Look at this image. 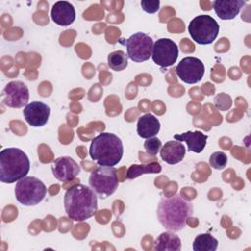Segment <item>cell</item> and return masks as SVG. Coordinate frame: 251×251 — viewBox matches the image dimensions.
<instances>
[{
    "instance_id": "obj_1",
    "label": "cell",
    "mask_w": 251,
    "mask_h": 251,
    "mask_svg": "<svg viewBox=\"0 0 251 251\" xmlns=\"http://www.w3.org/2000/svg\"><path fill=\"white\" fill-rule=\"evenodd\" d=\"M192 214V203L178 193L163 197L157 207V218L160 224L167 230L174 232L183 229Z\"/></svg>"
},
{
    "instance_id": "obj_2",
    "label": "cell",
    "mask_w": 251,
    "mask_h": 251,
    "mask_svg": "<svg viewBox=\"0 0 251 251\" xmlns=\"http://www.w3.org/2000/svg\"><path fill=\"white\" fill-rule=\"evenodd\" d=\"M64 206L71 220L75 222L86 221L97 212V194L90 186L79 183L75 184L66 191Z\"/></svg>"
},
{
    "instance_id": "obj_3",
    "label": "cell",
    "mask_w": 251,
    "mask_h": 251,
    "mask_svg": "<svg viewBox=\"0 0 251 251\" xmlns=\"http://www.w3.org/2000/svg\"><path fill=\"white\" fill-rule=\"evenodd\" d=\"M124 146L120 137L111 132H102L91 140L89 155L101 167H114L122 160Z\"/></svg>"
},
{
    "instance_id": "obj_4",
    "label": "cell",
    "mask_w": 251,
    "mask_h": 251,
    "mask_svg": "<svg viewBox=\"0 0 251 251\" xmlns=\"http://www.w3.org/2000/svg\"><path fill=\"white\" fill-rule=\"evenodd\" d=\"M30 169L27 155L20 148H5L0 152V180L13 183L26 176Z\"/></svg>"
},
{
    "instance_id": "obj_5",
    "label": "cell",
    "mask_w": 251,
    "mask_h": 251,
    "mask_svg": "<svg viewBox=\"0 0 251 251\" xmlns=\"http://www.w3.org/2000/svg\"><path fill=\"white\" fill-rule=\"evenodd\" d=\"M46 191L45 184L35 176H25L15 186L16 199L24 206L39 204L46 196Z\"/></svg>"
},
{
    "instance_id": "obj_6",
    "label": "cell",
    "mask_w": 251,
    "mask_h": 251,
    "mask_svg": "<svg viewBox=\"0 0 251 251\" xmlns=\"http://www.w3.org/2000/svg\"><path fill=\"white\" fill-rule=\"evenodd\" d=\"M89 186L101 199L112 195L119 186L117 170L114 167H101L95 169L89 176Z\"/></svg>"
},
{
    "instance_id": "obj_7",
    "label": "cell",
    "mask_w": 251,
    "mask_h": 251,
    "mask_svg": "<svg viewBox=\"0 0 251 251\" xmlns=\"http://www.w3.org/2000/svg\"><path fill=\"white\" fill-rule=\"evenodd\" d=\"M187 29L193 41L200 45H208L215 41L220 26L217 21L211 16L199 15L191 20Z\"/></svg>"
},
{
    "instance_id": "obj_8",
    "label": "cell",
    "mask_w": 251,
    "mask_h": 251,
    "mask_svg": "<svg viewBox=\"0 0 251 251\" xmlns=\"http://www.w3.org/2000/svg\"><path fill=\"white\" fill-rule=\"evenodd\" d=\"M121 43L126 47L127 57L136 63L147 61L152 55L153 39L144 32H136L127 39H122Z\"/></svg>"
},
{
    "instance_id": "obj_9",
    "label": "cell",
    "mask_w": 251,
    "mask_h": 251,
    "mask_svg": "<svg viewBox=\"0 0 251 251\" xmlns=\"http://www.w3.org/2000/svg\"><path fill=\"white\" fill-rule=\"evenodd\" d=\"M178 57V47L170 38H160L153 44L151 58L153 62L163 68L173 66Z\"/></svg>"
},
{
    "instance_id": "obj_10",
    "label": "cell",
    "mask_w": 251,
    "mask_h": 251,
    "mask_svg": "<svg viewBox=\"0 0 251 251\" xmlns=\"http://www.w3.org/2000/svg\"><path fill=\"white\" fill-rule=\"evenodd\" d=\"M205 73L203 62L195 57L183 58L176 68L177 77L185 83L195 84L199 82Z\"/></svg>"
},
{
    "instance_id": "obj_11",
    "label": "cell",
    "mask_w": 251,
    "mask_h": 251,
    "mask_svg": "<svg viewBox=\"0 0 251 251\" xmlns=\"http://www.w3.org/2000/svg\"><path fill=\"white\" fill-rule=\"evenodd\" d=\"M29 91L27 86L20 80H13L6 84L2 91V102L11 108H22L27 105Z\"/></svg>"
},
{
    "instance_id": "obj_12",
    "label": "cell",
    "mask_w": 251,
    "mask_h": 251,
    "mask_svg": "<svg viewBox=\"0 0 251 251\" xmlns=\"http://www.w3.org/2000/svg\"><path fill=\"white\" fill-rule=\"evenodd\" d=\"M53 176L60 181H68L76 177L80 172L79 165L71 157L63 156L55 159L51 165Z\"/></svg>"
},
{
    "instance_id": "obj_13",
    "label": "cell",
    "mask_w": 251,
    "mask_h": 251,
    "mask_svg": "<svg viewBox=\"0 0 251 251\" xmlns=\"http://www.w3.org/2000/svg\"><path fill=\"white\" fill-rule=\"evenodd\" d=\"M23 114L29 126L39 127L47 124L50 116V107L43 102L33 101L25 107Z\"/></svg>"
},
{
    "instance_id": "obj_14",
    "label": "cell",
    "mask_w": 251,
    "mask_h": 251,
    "mask_svg": "<svg viewBox=\"0 0 251 251\" xmlns=\"http://www.w3.org/2000/svg\"><path fill=\"white\" fill-rule=\"evenodd\" d=\"M51 19L58 25H69L75 20V10L70 2L58 1L52 7Z\"/></svg>"
},
{
    "instance_id": "obj_15",
    "label": "cell",
    "mask_w": 251,
    "mask_h": 251,
    "mask_svg": "<svg viewBox=\"0 0 251 251\" xmlns=\"http://www.w3.org/2000/svg\"><path fill=\"white\" fill-rule=\"evenodd\" d=\"M245 5L242 0H216L213 2V8L216 15L222 20H232Z\"/></svg>"
},
{
    "instance_id": "obj_16",
    "label": "cell",
    "mask_w": 251,
    "mask_h": 251,
    "mask_svg": "<svg viewBox=\"0 0 251 251\" xmlns=\"http://www.w3.org/2000/svg\"><path fill=\"white\" fill-rule=\"evenodd\" d=\"M185 147L179 141H168L160 149L161 159L170 165H176L182 161L185 155Z\"/></svg>"
},
{
    "instance_id": "obj_17",
    "label": "cell",
    "mask_w": 251,
    "mask_h": 251,
    "mask_svg": "<svg viewBox=\"0 0 251 251\" xmlns=\"http://www.w3.org/2000/svg\"><path fill=\"white\" fill-rule=\"evenodd\" d=\"M175 139L176 141H185L187 144L188 151L194 153H200L206 146L208 135L204 134L203 132L196 130V131H186L180 134H175Z\"/></svg>"
},
{
    "instance_id": "obj_18",
    "label": "cell",
    "mask_w": 251,
    "mask_h": 251,
    "mask_svg": "<svg viewBox=\"0 0 251 251\" xmlns=\"http://www.w3.org/2000/svg\"><path fill=\"white\" fill-rule=\"evenodd\" d=\"M161 127L159 120L152 114L148 113L138 118L137 133L141 138H150L157 135Z\"/></svg>"
},
{
    "instance_id": "obj_19",
    "label": "cell",
    "mask_w": 251,
    "mask_h": 251,
    "mask_svg": "<svg viewBox=\"0 0 251 251\" xmlns=\"http://www.w3.org/2000/svg\"><path fill=\"white\" fill-rule=\"evenodd\" d=\"M153 248L156 251H179L181 240L174 231H164L155 239Z\"/></svg>"
},
{
    "instance_id": "obj_20",
    "label": "cell",
    "mask_w": 251,
    "mask_h": 251,
    "mask_svg": "<svg viewBox=\"0 0 251 251\" xmlns=\"http://www.w3.org/2000/svg\"><path fill=\"white\" fill-rule=\"evenodd\" d=\"M162 170L161 165L158 162H153L145 165H131L126 172V178L133 179L144 174H159Z\"/></svg>"
},
{
    "instance_id": "obj_21",
    "label": "cell",
    "mask_w": 251,
    "mask_h": 251,
    "mask_svg": "<svg viewBox=\"0 0 251 251\" xmlns=\"http://www.w3.org/2000/svg\"><path fill=\"white\" fill-rule=\"evenodd\" d=\"M218 239L210 233H201L193 240L194 251H215L218 248Z\"/></svg>"
},
{
    "instance_id": "obj_22",
    "label": "cell",
    "mask_w": 251,
    "mask_h": 251,
    "mask_svg": "<svg viewBox=\"0 0 251 251\" xmlns=\"http://www.w3.org/2000/svg\"><path fill=\"white\" fill-rule=\"evenodd\" d=\"M127 59L128 57L124 51L117 50L108 55L107 62L110 69L116 72H120L127 67Z\"/></svg>"
},
{
    "instance_id": "obj_23",
    "label": "cell",
    "mask_w": 251,
    "mask_h": 251,
    "mask_svg": "<svg viewBox=\"0 0 251 251\" xmlns=\"http://www.w3.org/2000/svg\"><path fill=\"white\" fill-rule=\"evenodd\" d=\"M209 164L216 170H223L227 164V156L222 151L214 152L209 158Z\"/></svg>"
},
{
    "instance_id": "obj_24",
    "label": "cell",
    "mask_w": 251,
    "mask_h": 251,
    "mask_svg": "<svg viewBox=\"0 0 251 251\" xmlns=\"http://www.w3.org/2000/svg\"><path fill=\"white\" fill-rule=\"evenodd\" d=\"M161 147H162L161 140L155 136L147 138L144 141V149L146 153L151 156H156L157 153L160 151Z\"/></svg>"
},
{
    "instance_id": "obj_25",
    "label": "cell",
    "mask_w": 251,
    "mask_h": 251,
    "mask_svg": "<svg viewBox=\"0 0 251 251\" xmlns=\"http://www.w3.org/2000/svg\"><path fill=\"white\" fill-rule=\"evenodd\" d=\"M141 8L144 12L153 14L159 11L160 9V1L159 0H141L140 1Z\"/></svg>"
}]
</instances>
